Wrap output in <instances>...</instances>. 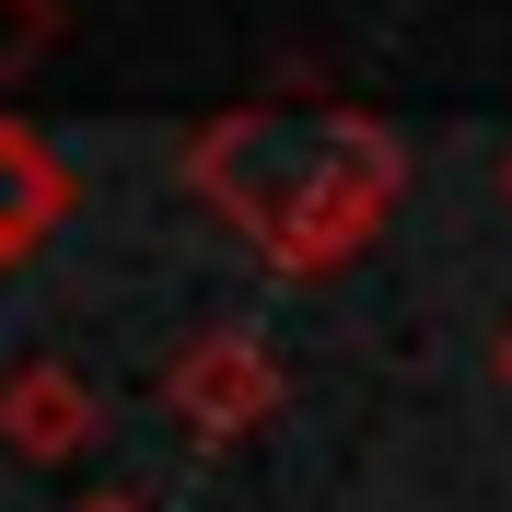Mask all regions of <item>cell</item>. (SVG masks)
Here are the masks:
<instances>
[{"label": "cell", "mask_w": 512, "mask_h": 512, "mask_svg": "<svg viewBox=\"0 0 512 512\" xmlns=\"http://www.w3.org/2000/svg\"><path fill=\"white\" fill-rule=\"evenodd\" d=\"M70 163H59V140H35L24 117H0V268H24L47 233L70 222Z\"/></svg>", "instance_id": "obj_4"}, {"label": "cell", "mask_w": 512, "mask_h": 512, "mask_svg": "<svg viewBox=\"0 0 512 512\" xmlns=\"http://www.w3.org/2000/svg\"><path fill=\"white\" fill-rule=\"evenodd\" d=\"M489 373H501V396H512V326H501V338H489Z\"/></svg>", "instance_id": "obj_6"}, {"label": "cell", "mask_w": 512, "mask_h": 512, "mask_svg": "<svg viewBox=\"0 0 512 512\" xmlns=\"http://www.w3.org/2000/svg\"><path fill=\"white\" fill-rule=\"evenodd\" d=\"M501 198H512V163H501Z\"/></svg>", "instance_id": "obj_7"}, {"label": "cell", "mask_w": 512, "mask_h": 512, "mask_svg": "<svg viewBox=\"0 0 512 512\" xmlns=\"http://www.w3.org/2000/svg\"><path fill=\"white\" fill-rule=\"evenodd\" d=\"M280 350L256 338V326H198L187 350L163 361V408L187 443H256L268 419H280Z\"/></svg>", "instance_id": "obj_2"}, {"label": "cell", "mask_w": 512, "mask_h": 512, "mask_svg": "<svg viewBox=\"0 0 512 512\" xmlns=\"http://www.w3.org/2000/svg\"><path fill=\"white\" fill-rule=\"evenodd\" d=\"M105 443V396L70 361H12L0 373V454H24V466H70V454Z\"/></svg>", "instance_id": "obj_3"}, {"label": "cell", "mask_w": 512, "mask_h": 512, "mask_svg": "<svg viewBox=\"0 0 512 512\" xmlns=\"http://www.w3.org/2000/svg\"><path fill=\"white\" fill-rule=\"evenodd\" d=\"M70 512H152V501H128V489H94V501H70Z\"/></svg>", "instance_id": "obj_5"}, {"label": "cell", "mask_w": 512, "mask_h": 512, "mask_svg": "<svg viewBox=\"0 0 512 512\" xmlns=\"http://www.w3.org/2000/svg\"><path fill=\"white\" fill-rule=\"evenodd\" d=\"M187 187L245 233L280 280H338L384 245L408 198V140L338 94H256L187 140Z\"/></svg>", "instance_id": "obj_1"}]
</instances>
